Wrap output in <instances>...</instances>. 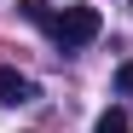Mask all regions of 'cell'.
<instances>
[{
	"label": "cell",
	"mask_w": 133,
	"mask_h": 133,
	"mask_svg": "<svg viewBox=\"0 0 133 133\" xmlns=\"http://www.w3.org/2000/svg\"><path fill=\"white\" fill-rule=\"evenodd\" d=\"M98 29H104V17L93 6H64L58 23H52V41H58L64 52H75V46H87V41H98Z\"/></svg>",
	"instance_id": "1"
},
{
	"label": "cell",
	"mask_w": 133,
	"mask_h": 133,
	"mask_svg": "<svg viewBox=\"0 0 133 133\" xmlns=\"http://www.w3.org/2000/svg\"><path fill=\"white\" fill-rule=\"evenodd\" d=\"M35 98H41V87H35L23 70L0 64V104H35Z\"/></svg>",
	"instance_id": "2"
},
{
	"label": "cell",
	"mask_w": 133,
	"mask_h": 133,
	"mask_svg": "<svg viewBox=\"0 0 133 133\" xmlns=\"http://www.w3.org/2000/svg\"><path fill=\"white\" fill-rule=\"evenodd\" d=\"M17 12H23L35 29H46V35H52V23H58V12L46 6V0H17Z\"/></svg>",
	"instance_id": "3"
},
{
	"label": "cell",
	"mask_w": 133,
	"mask_h": 133,
	"mask_svg": "<svg viewBox=\"0 0 133 133\" xmlns=\"http://www.w3.org/2000/svg\"><path fill=\"white\" fill-rule=\"evenodd\" d=\"M93 133H133V122H127V110H104Z\"/></svg>",
	"instance_id": "4"
},
{
	"label": "cell",
	"mask_w": 133,
	"mask_h": 133,
	"mask_svg": "<svg viewBox=\"0 0 133 133\" xmlns=\"http://www.w3.org/2000/svg\"><path fill=\"white\" fill-rule=\"evenodd\" d=\"M116 87H122V93H133V64H122V70H116Z\"/></svg>",
	"instance_id": "5"
}]
</instances>
